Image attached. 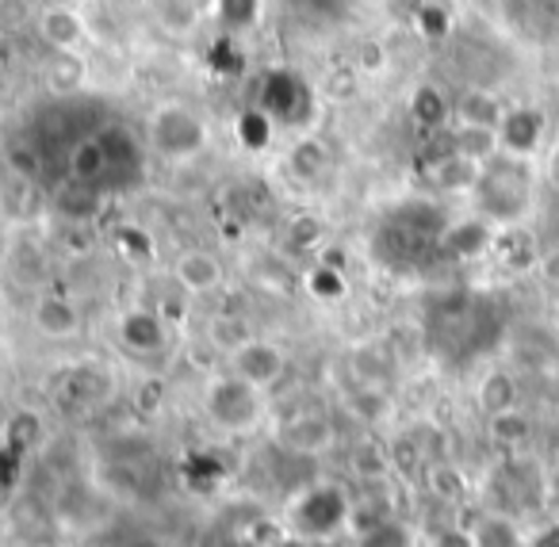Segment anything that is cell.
I'll return each mask as SVG.
<instances>
[{"label":"cell","instance_id":"cell-1","mask_svg":"<svg viewBox=\"0 0 559 547\" xmlns=\"http://www.w3.org/2000/svg\"><path fill=\"white\" fill-rule=\"evenodd\" d=\"M475 207L487 223L498 226H518L528 215L536 195V169L528 157L495 154L479 169V185H475Z\"/></svg>","mask_w":559,"mask_h":547},{"label":"cell","instance_id":"cell-2","mask_svg":"<svg viewBox=\"0 0 559 547\" xmlns=\"http://www.w3.org/2000/svg\"><path fill=\"white\" fill-rule=\"evenodd\" d=\"M211 134L188 104H157L146 116V146L165 162H192L207 150Z\"/></svg>","mask_w":559,"mask_h":547},{"label":"cell","instance_id":"cell-3","mask_svg":"<svg viewBox=\"0 0 559 547\" xmlns=\"http://www.w3.org/2000/svg\"><path fill=\"white\" fill-rule=\"evenodd\" d=\"M444 234V215L429 203H411V207L395 211L388 218V226L380 230L376 246L391 264H414L421 253H429L433 246H441Z\"/></svg>","mask_w":559,"mask_h":547},{"label":"cell","instance_id":"cell-4","mask_svg":"<svg viewBox=\"0 0 559 547\" xmlns=\"http://www.w3.org/2000/svg\"><path fill=\"white\" fill-rule=\"evenodd\" d=\"M203 409L207 417L226 432H241V429H253L257 417H261L264 402H261V391L249 387L246 379H238L234 371L226 376L211 379L207 383V394H203Z\"/></svg>","mask_w":559,"mask_h":547},{"label":"cell","instance_id":"cell-5","mask_svg":"<svg viewBox=\"0 0 559 547\" xmlns=\"http://www.w3.org/2000/svg\"><path fill=\"white\" fill-rule=\"evenodd\" d=\"M257 108L280 127H304L314 119V93L299 73L272 70V73H264V81H261Z\"/></svg>","mask_w":559,"mask_h":547},{"label":"cell","instance_id":"cell-6","mask_svg":"<svg viewBox=\"0 0 559 547\" xmlns=\"http://www.w3.org/2000/svg\"><path fill=\"white\" fill-rule=\"evenodd\" d=\"M353 506L337 486H307L296 501H292V528L304 539H326L330 532H337L349 521Z\"/></svg>","mask_w":559,"mask_h":547},{"label":"cell","instance_id":"cell-7","mask_svg":"<svg viewBox=\"0 0 559 547\" xmlns=\"http://www.w3.org/2000/svg\"><path fill=\"white\" fill-rule=\"evenodd\" d=\"M111 394V376L100 364H78L55 379V402L66 414H88Z\"/></svg>","mask_w":559,"mask_h":547},{"label":"cell","instance_id":"cell-8","mask_svg":"<svg viewBox=\"0 0 559 547\" xmlns=\"http://www.w3.org/2000/svg\"><path fill=\"white\" fill-rule=\"evenodd\" d=\"M230 360V371L238 379H246L249 387H257V391H269L272 383H280V376L288 371V356H284V348L272 345V341H261V337H249L246 345L238 348V353L226 356Z\"/></svg>","mask_w":559,"mask_h":547},{"label":"cell","instance_id":"cell-9","mask_svg":"<svg viewBox=\"0 0 559 547\" xmlns=\"http://www.w3.org/2000/svg\"><path fill=\"white\" fill-rule=\"evenodd\" d=\"M544 134H548V116L540 108H533V104H513V108H506L502 123H498V146H502V154L533 162Z\"/></svg>","mask_w":559,"mask_h":547},{"label":"cell","instance_id":"cell-10","mask_svg":"<svg viewBox=\"0 0 559 547\" xmlns=\"http://www.w3.org/2000/svg\"><path fill=\"white\" fill-rule=\"evenodd\" d=\"M276 440H280V448L292 455H322L337 444V429L326 414L307 409V414H292L288 421L280 425Z\"/></svg>","mask_w":559,"mask_h":547},{"label":"cell","instance_id":"cell-11","mask_svg":"<svg viewBox=\"0 0 559 547\" xmlns=\"http://www.w3.org/2000/svg\"><path fill=\"white\" fill-rule=\"evenodd\" d=\"M116 333H119V345L134 356H154L169 348V322L150 307L127 310V314L119 318Z\"/></svg>","mask_w":559,"mask_h":547},{"label":"cell","instance_id":"cell-12","mask_svg":"<svg viewBox=\"0 0 559 547\" xmlns=\"http://www.w3.org/2000/svg\"><path fill=\"white\" fill-rule=\"evenodd\" d=\"M70 177L73 185H85V188H104L111 177H116V165H111L108 154V142L100 134H81L70 150Z\"/></svg>","mask_w":559,"mask_h":547},{"label":"cell","instance_id":"cell-13","mask_svg":"<svg viewBox=\"0 0 559 547\" xmlns=\"http://www.w3.org/2000/svg\"><path fill=\"white\" fill-rule=\"evenodd\" d=\"M173 280H177V287L185 295H211L223 287L226 269L207 249H188V253H180L177 264H173Z\"/></svg>","mask_w":559,"mask_h":547},{"label":"cell","instance_id":"cell-14","mask_svg":"<svg viewBox=\"0 0 559 547\" xmlns=\"http://www.w3.org/2000/svg\"><path fill=\"white\" fill-rule=\"evenodd\" d=\"M32 322L35 330L43 333V337L50 341H70L81 333V310L73 299H66V295H39L32 307Z\"/></svg>","mask_w":559,"mask_h":547},{"label":"cell","instance_id":"cell-15","mask_svg":"<svg viewBox=\"0 0 559 547\" xmlns=\"http://www.w3.org/2000/svg\"><path fill=\"white\" fill-rule=\"evenodd\" d=\"M495 246V230H490L487 218H464V223H452L444 226L441 234V246L449 257H456V261H472V257H483L487 249Z\"/></svg>","mask_w":559,"mask_h":547},{"label":"cell","instance_id":"cell-16","mask_svg":"<svg viewBox=\"0 0 559 547\" xmlns=\"http://www.w3.org/2000/svg\"><path fill=\"white\" fill-rule=\"evenodd\" d=\"M406 111H411V123L421 127L426 134L449 131V127H452V100H449V93H444V88H437V85H429V81L414 88Z\"/></svg>","mask_w":559,"mask_h":547},{"label":"cell","instance_id":"cell-17","mask_svg":"<svg viewBox=\"0 0 559 547\" xmlns=\"http://www.w3.org/2000/svg\"><path fill=\"white\" fill-rule=\"evenodd\" d=\"M39 35L47 39V47L55 50H78L85 43V20L78 9H66V4H47L39 12Z\"/></svg>","mask_w":559,"mask_h":547},{"label":"cell","instance_id":"cell-18","mask_svg":"<svg viewBox=\"0 0 559 547\" xmlns=\"http://www.w3.org/2000/svg\"><path fill=\"white\" fill-rule=\"evenodd\" d=\"M502 116L506 104L495 93H487V88H467L460 100H452V123L460 127H495L498 131Z\"/></svg>","mask_w":559,"mask_h":547},{"label":"cell","instance_id":"cell-19","mask_svg":"<svg viewBox=\"0 0 559 547\" xmlns=\"http://www.w3.org/2000/svg\"><path fill=\"white\" fill-rule=\"evenodd\" d=\"M85 62L78 58V50H55L47 66H43V85L55 96H73L85 88Z\"/></svg>","mask_w":559,"mask_h":547},{"label":"cell","instance_id":"cell-20","mask_svg":"<svg viewBox=\"0 0 559 547\" xmlns=\"http://www.w3.org/2000/svg\"><path fill=\"white\" fill-rule=\"evenodd\" d=\"M43 440H47V421H43V414H35V409H16V414L4 421V448L16 455H27L35 452V448H43Z\"/></svg>","mask_w":559,"mask_h":547},{"label":"cell","instance_id":"cell-21","mask_svg":"<svg viewBox=\"0 0 559 547\" xmlns=\"http://www.w3.org/2000/svg\"><path fill=\"white\" fill-rule=\"evenodd\" d=\"M479 169L483 165L472 162V157L449 154L437 165H429V177H433V185L441 188V192H475V185H479Z\"/></svg>","mask_w":559,"mask_h":547},{"label":"cell","instance_id":"cell-22","mask_svg":"<svg viewBox=\"0 0 559 547\" xmlns=\"http://www.w3.org/2000/svg\"><path fill=\"white\" fill-rule=\"evenodd\" d=\"M452 146H456L460 157H472V162H479V165H487L495 154H502L495 127H460V123H452Z\"/></svg>","mask_w":559,"mask_h":547},{"label":"cell","instance_id":"cell-23","mask_svg":"<svg viewBox=\"0 0 559 547\" xmlns=\"http://www.w3.org/2000/svg\"><path fill=\"white\" fill-rule=\"evenodd\" d=\"M475 399H479V406L487 417L506 414V409L518 406V383H513L510 371H487L483 383H479V391H475Z\"/></svg>","mask_w":559,"mask_h":547},{"label":"cell","instance_id":"cell-24","mask_svg":"<svg viewBox=\"0 0 559 547\" xmlns=\"http://www.w3.org/2000/svg\"><path fill=\"white\" fill-rule=\"evenodd\" d=\"M9 269H12V276H16L20 284H43V280H47V272H50V264H47V253H43L35 241H12Z\"/></svg>","mask_w":559,"mask_h":547},{"label":"cell","instance_id":"cell-25","mask_svg":"<svg viewBox=\"0 0 559 547\" xmlns=\"http://www.w3.org/2000/svg\"><path fill=\"white\" fill-rule=\"evenodd\" d=\"M475 547H525L518 524L510 521V513H487L472 532Z\"/></svg>","mask_w":559,"mask_h":547},{"label":"cell","instance_id":"cell-26","mask_svg":"<svg viewBox=\"0 0 559 547\" xmlns=\"http://www.w3.org/2000/svg\"><path fill=\"white\" fill-rule=\"evenodd\" d=\"M326 165H330V154H326V146H322L319 139L296 142V146H292V154H288V169L296 173L299 180L322 177V173H326Z\"/></svg>","mask_w":559,"mask_h":547},{"label":"cell","instance_id":"cell-27","mask_svg":"<svg viewBox=\"0 0 559 547\" xmlns=\"http://www.w3.org/2000/svg\"><path fill=\"white\" fill-rule=\"evenodd\" d=\"M253 337L249 333V325L241 322V318H234V314H215L207 322V341H211V348H218V353H238L246 341Z\"/></svg>","mask_w":559,"mask_h":547},{"label":"cell","instance_id":"cell-28","mask_svg":"<svg viewBox=\"0 0 559 547\" xmlns=\"http://www.w3.org/2000/svg\"><path fill=\"white\" fill-rule=\"evenodd\" d=\"M272 119L264 116L261 108H249V111H241L238 116V139H241V146H249V150H264L272 142Z\"/></svg>","mask_w":559,"mask_h":547},{"label":"cell","instance_id":"cell-29","mask_svg":"<svg viewBox=\"0 0 559 547\" xmlns=\"http://www.w3.org/2000/svg\"><path fill=\"white\" fill-rule=\"evenodd\" d=\"M490 437H495L502 448L525 444V437H528V417L521 414L518 406L506 409V414H495V417H490Z\"/></svg>","mask_w":559,"mask_h":547},{"label":"cell","instance_id":"cell-30","mask_svg":"<svg viewBox=\"0 0 559 547\" xmlns=\"http://www.w3.org/2000/svg\"><path fill=\"white\" fill-rule=\"evenodd\" d=\"M414 27H418L426 39H444V35L452 32V12L444 9V4H437V0H426V4L414 9Z\"/></svg>","mask_w":559,"mask_h":547},{"label":"cell","instance_id":"cell-31","mask_svg":"<svg viewBox=\"0 0 559 547\" xmlns=\"http://www.w3.org/2000/svg\"><path fill=\"white\" fill-rule=\"evenodd\" d=\"M261 16V0H218V20L226 32H246Z\"/></svg>","mask_w":559,"mask_h":547},{"label":"cell","instance_id":"cell-32","mask_svg":"<svg viewBox=\"0 0 559 547\" xmlns=\"http://www.w3.org/2000/svg\"><path fill=\"white\" fill-rule=\"evenodd\" d=\"M207 62H211V70H218V73H241L246 70V55H241V47H238L234 35H218V39L211 43Z\"/></svg>","mask_w":559,"mask_h":547},{"label":"cell","instance_id":"cell-33","mask_svg":"<svg viewBox=\"0 0 559 547\" xmlns=\"http://www.w3.org/2000/svg\"><path fill=\"white\" fill-rule=\"evenodd\" d=\"M307 292L314 295V299H342L345 295V276L334 269V264H319V269H311V276H307Z\"/></svg>","mask_w":559,"mask_h":547},{"label":"cell","instance_id":"cell-34","mask_svg":"<svg viewBox=\"0 0 559 547\" xmlns=\"http://www.w3.org/2000/svg\"><path fill=\"white\" fill-rule=\"evenodd\" d=\"M426 483H429V490H433L437 498H444V501H456L460 490H464V478H460V471L449 467V463H429Z\"/></svg>","mask_w":559,"mask_h":547},{"label":"cell","instance_id":"cell-35","mask_svg":"<svg viewBox=\"0 0 559 547\" xmlns=\"http://www.w3.org/2000/svg\"><path fill=\"white\" fill-rule=\"evenodd\" d=\"M9 162L20 177H39L43 173V154H39V146H32V142H12Z\"/></svg>","mask_w":559,"mask_h":547},{"label":"cell","instance_id":"cell-36","mask_svg":"<svg viewBox=\"0 0 559 547\" xmlns=\"http://www.w3.org/2000/svg\"><path fill=\"white\" fill-rule=\"evenodd\" d=\"M319 238H322V223L314 215L292 218V226H288V246L292 249H311Z\"/></svg>","mask_w":559,"mask_h":547},{"label":"cell","instance_id":"cell-37","mask_svg":"<svg viewBox=\"0 0 559 547\" xmlns=\"http://www.w3.org/2000/svg\"><path fill=\"white\" fill-rule=\"evenodd\" d=\"M360 547H411V544H406V532L395 521H383L360 536Z\"/></svg>","mask_w":559,"mask_h":547},{"label":"cell","instance_id":"cell-38","mask_svg":"<svg viewBox=\"0 0 559 547\" xmlns=\"http://www.w3.org/2000/svg\"><path fill=\"white\" fill-rule=\"evenodd\" d=\"M353 93H357V73L353 70H334L326 81V96L330 100H353Z\"/></svg>","mask_w":559,"mask_h":547},{"label":"cell","instance_id":"cell-39","mask_svg":"<svg viewBox=\"0 0 559 547\" xmlns=\"http://www.w3.org/2000/svg\"><path fill=\"white\" fill-rule=\"evenodd\" d=\"M429 547H475V539H472V532L441 528V532H433V539H429Z\"/></svg>","mask_w":559,"mask_h":547},{"label":"cell","instance_id":"cell-40","mask_svg":"<svg viewBox=\"0 0 559 547\" xmlns=\"http://www.w3.org/2000/svg\"><path fill=\"white\" fill-rule=\"evenodd\" d=\"M536 272H540L544 284L559 287V249H548V253L536 257Z\"/></svg>","mask_w":559,"mask_h":547},{"label":"cell","instance_id":"cell-41","mask_svg":"<svg viewBox=\"0 0 559 547\" xmlns=\"http://www.w3.org/2000/svg\"><path fill=\"white\" fill-rule=\"evenodd\" d=\"M525 547H559V524H551V528H540L533 539H525Z\"/></svg>","mask_w":559,"mask_h":547},{"label":"cell","instance_id":"cell-42","mask_svg":"<svg viewBox=\"0 0 559 547\" xmlns=\"http://www.w3.org/2000/svg\"><path fill=\"white\" fill-rule=\"evenodd\" d=\"M548 180L559 188V142L551 146V154H548Z\"/></svg>","mask_w":559,"mask_h":547},{"label":"cell","instance_id":"cell-43","mask_svg":"<svg viewBox=\"0 0 559 547\" xmlns=\"http://www.w3.org/2000/svg\"><path fill=\"white\" fill-rule=\"evenodd\" d=\"M131 547H165L162 539H150V536H142V539H134Z\"/></svg>","mask_w":559,"mask_h":547},{"label":"cell","instance_id":"cell-44","mask_svg":"<svg viewBox=\"0 0 559 547\" xmlns=\"http://www.w3.org/2000/svg\"><path fill=\"white\" fill-rule=\"evenodd\" d=\"M47 4H66V9H73V4H78V0H47Z\"/></svg>","mask_w":559,"mask_h":547},{"label":"cell","instance_id":"cell-45","mask_svg":"<svg viewBox=\"0 0 559 547\" xmlns=\"http://www.w3.org/2000/svg\"><path fill=\"white\" fill-rule=\"evenodd\" d=\"M0 287H4V272H0Z\"/></svg>","mask_w":559,"mask_h":547}]
</instances>
